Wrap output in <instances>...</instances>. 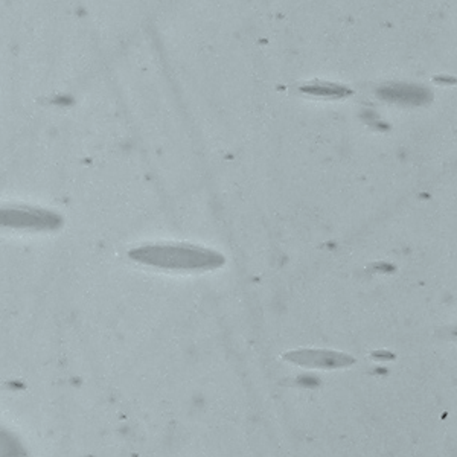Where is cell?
Masks as SVG:
<instances>
[{"label":"cell","instance_id":"cell-1","mask_svg":"<svg viewBox=\"0 0 457 457\" xmlns=\"http://www.w3.org/2000/svg\"><path fill=\"white\" fill-rule=\"evenodd\" d=\"M130 258L141 264L180 271H206L224 264V258L218 251L192 244L142 246L133 248Z\"/></svg>","mask_w":457,"mask_h":457},{"label":"cell","instance_id":"cell-2","mask_svg":"<svg viewBox=\"0 0 457 457\" xmlns=\"http://www.w3.org/2000/svg\"><path fill=\"white\" fill-rule=\"evenodd\" d=\"M61 218L56 213L28 208V206H5L0 208V226L16 228H32V230H46V228L58 227Z\"/></svg>","mask_w":457,"mask_h":457},{"label":"cell","instance_id":"cell-3","mask_svg":"<svg viewBox=\"0 0 457 457\" xmlns=\"http://www.w3.org/2000/svg\"><path fill=\"white\" fill-rule=\"evenodd\" d=\"M378 96L386 101L396 102V104L422 105L431 99V91L418 84L392 83V84H384L383 87H380Z\"/></svg>","mask_w":457,"mask_h":457},{"label":"cell","instance_id":"cell-4","mask_svg":"<svg viewBox=\"0 0 457 457\" xmlns=\"http://www.w3.org/2000/svg\"><path fill=\"white\" fill-rule=\"evenodd\" d=\"M303 90L306 93L311 95H318V96H329V98H340L349 95V90L343 88L335 84H328V83H313L310 86H305Z\"/></svg>","mask_w":457,"mask_h":457}]
</instances>
